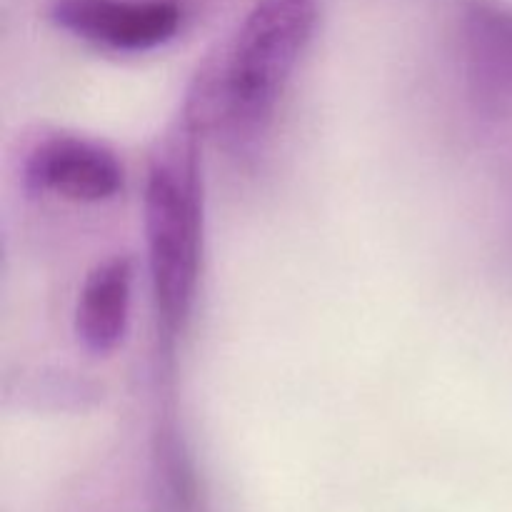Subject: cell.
Here are the masks:
<instances>
[{
    "mask_svg": "<svg viewBox=\"0 0 512 512\" xmlns=\"http://www.w3.org/2000/svg\"><path fill=\"white\" fill-rule=\"evenodd\" d=\"M318 23L315 0H258L225 60L218 108L238 135H255L273 115Z\"/></svg>",
    "mask_w": 512,
    "mask_h": 512,
    "instance_id": "1",
    "label": "cell"
},
{
    "mask_svg": "<svg viewBox=\"0 0 512 512\" xmlns=\"http://www.w3.org/2000/svg\"><path fill=\"white\" fill-rule=\"evenodd\" d=\"M145 238L160 315L168 328H178L193 305L203 248V215L190 155H163L150 168Z\"/></svg>",
    "mask_w": 512,
    "mask_h": 512,
    "instance_id": "2",
    "label": "cell"
},
{
    "mask_svg": "<svg viewBox=\"0 0 512 512\" xmlns=\"http://www.w3.org/2000/svg\"><path fill=\"white\" fill-rule=\"evenodd\" d=\"M50 18L100 48L140 53L168 43L183 23L175 0H53Z\"/></svg>",
    "mask_w": 512,
    "mask_h": 512,
    "instance_id": "3",
    "label": "cell"
},
{
    "mask_svg": "<svg viewBox=\"0 0 512 512\" xmlns=\"http://www.w3.org/2000/svg\"><path fill=\"white\" fill-rule=\"evenodd\" d=\"M33 188L75 203H100L123 188V168L103 145L75 135H53L35 145L25 163Z\"/></svg>",
    "mask_w": 512,
    "mask_h": 512,
    "instance_id": "4",
    "label": "cell"
},
{
    "mask_svg": "<svg viewBox=\"0 0 512 512\" xmlns=\"http://www.w3.org/2000/svg\"><path fill=\"white\" fill-rule=\"evenodd\" d=\"M130 258H110L90 270L75 308V333L90 353H110L123 340L130 313Z\"/></svg>",
    "mask_w": 512,
    "mask_h": 512,
    "instance_id": "5",
    "label": "cell"
},
{
    "mask_svg": "<svg viewBox=\"0 0 512 512\" xmlns=\"http://www.w3.org/2000/svg\"><path fill=\"white\" fill-rule=\"evenodd\" d=\"M473 55L493 83L512 85V13L478 5L470 13Z\"/></svg>",
    "mask_w": 512,
    "mask_h": 512,
    "instance_id": "6",
    "label": "cell"
}]
</instances>
